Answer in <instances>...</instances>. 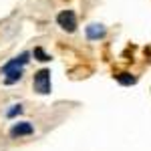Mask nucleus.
<instances>
[{"instance_id":"obj_1","label":"nucleus","mask_w":151,"mask_h":151,"mask_svg":"<svg viewBox=\"0 0 151 151\" xmlns=\"http://www.w3.org/2000/svg\"><path fill=\"white\" fill-rule=\"evenodd\" d=\"M35 91L40 95H48L50 93V70L48 69H40L38 73H35Z\"/></svg>"},{"instance_id":"obj_2","label":"nucleus","mask_w":151,"mask_h":151,"mask_svg":"<svg viewBox=\"0 0 151 151\" xmlns=\"http://www.w3.org/2000/svg\"><path fill=\"white\" fill-rule=\"evenodd\" d=\"M57 22H58V26H60L63 30L75 32V30H77V14H75L73 10H63V12H58Z\"/></svg>"},{"instance_id":"obj_3","label":"nucleus","mask_w":151,"mask_h":151,"mask_svg":"<svg viewBox=\"0 0 151 151\" xmlns=\"http://www.w3.org/2000/svg\"><path fill=\"white\" fill-rule=\"evenodd\" d=\"M28 52H22V55H18V57H14L10 60V63H6L4 67H2V75H8L10 70H18V69H22L24 65L28 63Z\"/></svg>"},{"instance_id":"obj_4","label":"nucleus","mask_w":151,"mask_h":151,"mask_svg":"<svg viewBox=\"0 0 151 151\" xmlns=\"http://www.w3.org/2000/svg\"><path fill=\"white\" fill-rule=\"evenodd\" d=\"M35 131V127L28 123V121H22V123H16V125H12L10 129V137L12 139H16V137H24V135H30Z\"/></svg>"},{"instance_id":"obj_5","label":"nucleus","mask_w":151,"mask_h":151,"mask_svg":"<svg viewBox=\"0 0 151 151\" xmlns=\"http://www.w3.org/2000/svg\"><path fill=\"white\" fill-rule=\"evenodd\" d=\"M85 32H87V38H89V40H99V38H103V36H105L107 30H105L103 24H89Z\"/></svg>"},{"instance_id":"obj_6","label":"nucleus","mask_w":151,"mask_h":151,"mask_svg":"<svg viewBox=\"0 0 151 151\" xmlns=\"http://www.w3.org/2000/svg\"><path fill=\"white\" fill-rule=\"evenodd\" d=\"M115 79H117V83H121V85H127V87H129V85H135V83H137V79H135V77H131L129 73H119Z\"/></svg>"},{"instance_id":"obj_7","label":"nucleus","mask_w":151,"mask_h":151,"mask_svg":"<svg viewBox=\"0 0 151 151\" xmlns=\"http://www.w3.org/2000/svg\"><path fill=\"white\" fill-rule=\"evenodd\" d=\"M32 55H35V58H36V60H40V63H47V60H50V57H48V55H47V52H45L40 47H36L35 50H32Z\"/></svg>"},{"instance_id":"obj_8","label":"nucleus","mask_w":151,"mask_h":151,"mask_svg":"<svg viewBox=\"0 0 151 151\" xmlns=\"http://www.w3.org/2000/svg\"><path fill=\"white\" fill-rule=\"evenodd\" d=\"M16 113H22V107H20V105H14V109H10L6 115H8V117H14Z\"/></svg>"}]
</instances>
